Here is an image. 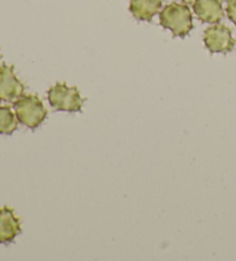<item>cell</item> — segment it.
I'll use <instances>...</instances> for the list:
<instances>
[{"label": "cell", "instance_id": "1", "mask_svg": "<svg viewBox=\"0 0 236 261\" xmlns=\"http://www.w3.org/2000/svg\"><path fill=\"white\" fill-rule=\"evenodd\" d=\"M160 24L170 29L176 37H185L193 29V15L183 4L172 3L165 6L159 14Z\"/></svg>", "mask_w": 236, "mask_h": 261}, {"label": "cell", "instance_id": "2", "mask_svg": "<svg viewBox=\"0 0 236 261\" xmlns=\"http://www.w3.org/2000/svg\"><path fill=\"white\" fill-rule=\"evenodd\" d=\"M14 110L17 120L30 129H36L44 122L48 111L43 101L34 94H25L14 101Z\"/></svg>", "mask_w": 236, "mask_h": 261}, {"label": "cell", "instance_id": "3", "mask_svg": "<svg viewBox=\"0 0 236 261\" xmlns=\"http://www.w3.org/2000/svg\"><path fill=\"white\" fill-rule=\"evenodd\" d=\"M50 105L56 111L80 112L84 100L75 87L69 88L65 83H57L48 91Z\"/></svg>", "mask_w": 236, "mask_h": 261}, {"label": "cell", "instance_id": "4", "mask_svg": "<svg viewBox=\"0 0 236 261\" xmlns=\"http://www.w3.org/2000/svg\"><path fill=\"white\" fill-rule=\"evenodd\" d=\"M204 44L211 53H227L234 48L231 31L224 24L208 27L204 31Z\"/></svg>", "mask_w": 236, "mask_h": 261}, {"label": "cell", "instance_id": "5", "mask_svg": "<svg viewBox=\"0 0 236 261\" xmlns=\"http://www.w3.org/2000/svg\"><path fill=\"white\" fill-rule=\"evenodd\" d=\"M25 87L16 77L14 68L0 66V101H14L23 94Z\"/></svg>", "mask_w": 236, "mask_h": 261}, {"label": "cell", "instance_id": "6", "mask_svg": "<svg viewBox=\"0 0 236 261\" xmlns=\"http://www.w3.org/2000/svg\"><path fill=\"white\" fill-rule=\"evenodd\" d=\"M194 12L202 22L218 23L224 17L222 0H195Z\"/></svg>", "mask_w": 236, "mask_h": 261}, {"label": "cell", "instance_id": "7", "mask_svg": "<svg viewBox=\"0 0 236 261\" xmlns=\"http://www.w3.org/2000/svg\"><path fill=\"white\" fill-rule=\"evenodd\" d=\"M21 232L20 220L13 210L8 207L0 208V244H8Z\"/></svg>", "mask_w": 236, "mask_h": 261}, {"label": "cell", "instance_id": "8", "mask_svg": "<svg viewBox=\"0 0 236 261\" xmlns=\"http://www.w3.org/2000/svg\"><path fill=\"white\" fill-rule=\"evenodd\" d=\"M162 0H130L129 10L131 14L140 21H151L160 11Z\"/></svg>", "mask_w": 236, "mask_h": 261}, {"label": "cell", "instance_id": "9", "mask_svg": "<svg viewBox=\"0 0 236 261\" xmlns=\"http://www.w3.org/2000/svg\"><path fill=\"white\" fill-rule=\"evenodd\" d=\"M17 129V118L10 106H0V135H12Z\"/></svg>", "mask_w": 236, "mask_h": 261}, {"label": "cell", "instance_id": "10", "mask_svg": "<svg viewBox=\"0 0 236 261\" xmlns=\"http://www.w3.org/2000/svg\"><path fill=\"white\" fill-rule=\"evenodd\" d=\"M226 12L229 20L236 25V0H229L228 4H227Z\"/></svg>", "mask_w": 236, "mask_h": 261}, {"label": "cell", "instance_id": "11", "mask_svg": "<svg viewBox=\"0 0 236 261\" xmlns=\"http://www.w3.org/2000/svg\"><path fill=\"white\" fill-rule=\"evenodd\" d=\"M183 3H185V4H193L195 0H182Z\"/></svg>", "mask_w": 236, "mask_h": 261}]
</instances>
